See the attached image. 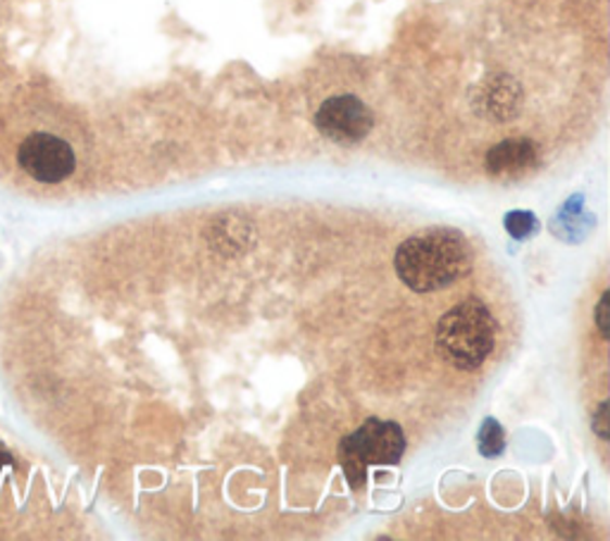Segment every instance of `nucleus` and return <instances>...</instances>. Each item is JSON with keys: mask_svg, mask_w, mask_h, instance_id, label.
<instances>
[{"mask_svg": "<svg viewBox=\"0 0 610 541\" xmlns=\"http://www.w3.org/2000/svg\"><path fill=\"white\" fill-rule=\"evenodd\" d=\"M592 427H594V432L599 435L601 439H608V437H610V427H608V403H601V405H599V411H596L594 420H592Z\"/></svg>", "mask_w": 610, "mask_h": 541, "instance_id": "11", "label": "nucleus"}, {"mask_svg": "<svg viewBox=\"0 0 610 541\" xmlns=\"http://www.w3.org/2000/svg\"><path fill=\"white\" fill-rule=\"evenodd\" d=\"M17 165L39 184H60L75 172L77 155L55 134L34 131L20 143Z\"/></svg>", "mask_w": 610, "mask_h": 541, "instance_id": "3", "label": "nucleus"}, {"mask_svg": "<svg viewBox=\"0 0 610 541\" xmlns=\"http://www.w3.org/2000/svg\"><path fill=\"white\" fill-rule=\"evenodd\" d=\"M539 143L532 139H506L490 149L484 158V167L496 179H518L530 175L539 165Z\"/></svg>", "mask_w": 610, "mask_h": 541, "instance_id": "7", "label": "nucleus"}, {"mask_svg": "<svg viewBox=\"0 0 610 541\" xmlns=\"http://www.w3.org/2000/svg\"><path fill=\"white\" fill-rule=\"evenodd\" d=\"M474 263L466 234L454 227H427L398 246L396 275L415 293H432L456 285Z\"/></svg>", "mask_w": 610, "mask_h": 541, "instance_id": "1", "label": "nucleus"}, {"mask_svg": "<svg viewBox=\"0 0 610 541\" xmlns=\"http://www.w3.org/2000/svg\"><path fill=\"white\" fill-rule=\"evenodd\" d=\"M506 229L512 239H528L532 234L539 229V223H536V217L532 213H524V211H516V213H508L506 215Z\"/></svg>", "mask_w": 610, "mask_h": 541, "instance_id": "10", "label": "nucleus"}, {"mask_svg": "<svg viewBox=\"0 0 610 541\" xmlns=\"http://www.w3.org/2000/svg\"><path fill=\"white\" fill-rule=\"evenodd\" d=\"M608 303H610V293L606 291L601 301H599V309H596V325H599V331H601V337L608 339L610 335V327H608Z\"/></svg>", "mask_w": 610, "mask_h": 541, "instance_id": "12", "label": "nucleus"}, {"mask_svg": "<svg viewBox=\"0 0 610 541\" xmlns=\"http://www.w3.org/2000/svg\"><path fill=\"white\" fill-rule=\"evenodd\" d=\"M339 465H341V470H344V477H346V482L351 485V489L365 487V477H368V465L360 461L356 449L351 446L348 437H344V439L339 441Z\"/></svg>", "mask_w": 610, "mask_h": 541, "instance_id": "8", "label": "nucleus"}, {"mask_svg": "<svg viewBox=\"0 0 610 541\" xmlns=\"http://www.w3.org/2000/svg\"><path fill=\"white\" fill-rule=\"evenodd\" d=\"M315 127L325 139L341 146H351L363 141L372 131L374 115L370 105L363 103L358 96H332L317 110Z\"/></svg>", "mask_w": 610, "mask_h": 541, "instance_id": "4", "label": "nucleus"}, {"mask_svg": "<svg viewBox=\"0 0 610 541\" xmlns=\"http://www.w3.org/2000/svg\"><path fill=\"white\" fill-rule=\"evenodd\" d=\"M496 341V319L480 299H466L442 315L434 351L454 370H478Z\"/></svg>", "mask_w": 610, "mask_h": 541, "instance_id": "2", "label": "nucleus"}, {"mask_svg": "<svg viewBox=\"0 0 610 541\" xmlns=\"http://www.w3.org/2000/svg\"><path fill=\"white\" fill-rule=\"evenodd\" d=\"M522 86L510 75H490L484 77L470 93L472 110L490 122H510L522 110Z\"/></svg>", "mask_w": 610, "mask_h": 541, "instance_id": "6", "label": "nucleus"}, {"mask_svg": "<svg viewBox=\"0 0 610 541\" xmlns=\"http://www.w3.org/2000/svg\"><path fill=\"white\" fill-rule=\"evenodd\" d=\"M348 441L365 465H396L406 453L404 429L380 417L365 420L356 432L348 435Z\"/></svg>", "mask_w": 610, "mask_h": 541, "instance_id": "5", "label": "nucleus"}, {"mask_svg": "<svg viewBox=\"0 0 610 541\" xmlns=\"http://www.w3.org/2000/svg\"><path fill=\"white\" fill-rule=\"evenodd\" d=\"M478 446L484 458H496L504 453L506 435H504V427L498 425L494 417H486V420L482 423V429L478 435Z\"/></svg>", "mask_w": 610, "mask_h": 541, "instance_id": "9", "label": "nucleus"}]
</instances>
